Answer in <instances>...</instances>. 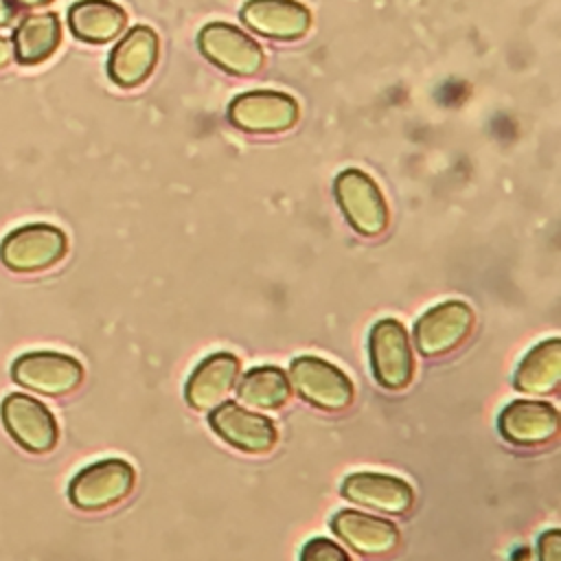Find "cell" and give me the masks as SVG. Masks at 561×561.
<instances>
[{
	"label": "cell",
	"instance_id": "cell-1",
	"mask_svg": "<svg viewBox=\"0 0 561 561\" xmlns=\"http://www.w3.org/2000/svg\"><path fill=\"white\" fill-rule=\"evenodd\" d=\"M136 484L134 467L123 458H103L83 467L68 484V500L85 513L107 511L121 504Z\"/></svg>",
	"mask_w": 561,
	"mask_h": 561
},
{
	"label": "cell",
	"instance_id": "cell-2",
	"mask_svg": "<svg viewBox=\"0 0 561 561\" xmlns=\"http://www.w3.org/2000/svg\"><path fill=\"white\" fill-rule=\"evenodd\" d=\"M287 379L300 399L322 412H344L355 397L348 375L322 357L302 355L294 359Z\"/></svg>",
	"mask_w": 561,
	"mask_h": 561
},
{
	"label": "cell",
	"instance_id": "cell-3",
	"mask_svg": "<svg viewBox=\"0 0 561 561\" xmlns=\"http://www.w3.org/2000/svg\"><path fill=\"white\" fill-rule=\"evenodd\" d=\"M68 252L61 228L50 224H24L13 228L0 243V261L18 274H33L57 265Z\"/></svg>",
	"mask_w": 561,
	"mask_h": 561
},
{
	"label": "cell",
	"instance_id": "cell-4",
	"mask_svg": "<svg viewBox=\"0 0 561 561\" xmlns=\"http://www.w3.org/2000/svg\"><path fill=\"white\" fill-rule=\"evenodd\" d=\"M368 357L377 383L405 390L414 377V353L405 327L394 318L377 320L368 333Z\"/></svg>",
	"mask_w": 561,
	"mask_h": 561
},
{
	"label": "cell",
	"instance_id": "cell-5",
	"mask_svg": "<svg viewBox=\"0 0 561 561\" xmlns=\"http://www.w3.org/2000/svg\"><path fill=\"white\" fill-rule=\"evenodd\" d=\"M337 204L355 232L362 237H379L388 228V204L375 180L359 171L346 169L333 184Z\"/></svg>",
	"mask_w": 561,
	"mask_h": 561
},
{
	"label": "cell",
	"instance_id": "cell-6",
	"mask_svg": "<svg viewBox=\"0 0 561 561\" xmlns=\"http://www.w3.org/2000/svg\"><path fill=\"white\" fill-rule=\"evenodd\" d=\"M11 377L26 390L46 397H66L81 386L83 366L72 355L59 351H28L15 357Z\"/></svg>",
	"mask_w": 561,
	"mask_h": 561
},
{
	"label": "cell",
	"instance_id": "cell-7",
	"mask_svg": "<svg viewBox=\"0 0 561 561\" xmlns=\"http://www.w3.org/2000/svg\"><path fill=\"white\" fill-rule=\"evenodd\" d=\"M0 416L4 430L22 449L31 454H48L55 449L59 427L48 405L39 399L11 392L0 403Z\"/></svg>",
	"mask_w": 561,
	"mask_h": 561
},
{
	"label": "cell",
	"instance_id": "cell-8",
	"mask_svg": "<svg viewBox=\"0 0 561 561\" xmlns=\"http://www.w3.org/2000/svg\"><path fill=\"white\" fill-rule=\"evenodd\" d=\"M476 324L473 309L462 300H447L427 309L414 324V344L423 357H443L467 342Z\"/></svg>",
	"mask_w": 561,
	"mask_h": 561
},
{
	"label": "cell",
	"instance_id": "cell-9",
	"mask_svg": "<svg viewBox=\"0 0 561 561\" xmlns=\"http://www.w3.org/2000/svg\"><path fill=\"white\" fill-rule=\"evenodd\" d=\"M298 103L278 90H250L232 99L228 118L248 134H280L296 125Z\"/></svg>",
	"mask_w": 561,
	"mask_h": 561
},
{
	"label": "cell",
	"instance_id": "cell-10",
	"mask_svg": "<svg viewBox=\"0 0 561 561\" xmlns=\"http://www.w3.org/2000/svg\"><path fill=\"white\" fill-rule=\"evenodd\" d=\"M202 55L217 68L237 75L252 77L263 68V48L256 39L245 35L241 28L226 22H210L199 31L197 37Z\"/></svg>",
	"mask_w": 561,
	"mask_h": 561
},
{
	"label": "cell",
	"instance_id": "cell-11",
	"mask_svg": "<svg viewBox=\"0 0 561 561\" xmlns=\"http://www.w3.org/2000/svg\"><path fill=\"white\" fill-rule=\"evenodd\" d=\"M208 423L224 443L243 454H267L278 440L276 425L267 416L256 414L241 403L224 401L210 412Z\"/></svg>",
	"mask_w": 561,
	"mask_h": 561
},
{
	"label": "cell",
	"instance_id": "cell-12",
	"mask_svg": "<svg viewBox=\"0 0 561 561\" xmlns=\"http://www.w3.org/2000/svg\"><path fill=\"white\" fill-rule=\"evenodd\" d=\"M497 430L515 447H543L559 434V412L546 401L517 399L500 412Z\"/></svg>",
	"mask_w": 561,
	"mask_h": 561
},
{
	"label": "cell",
	"instance_id": "cell-13",
	"mask_svg": "<svg viewBox=\"0 0 561 561\" xmlns=\"http://www.w3.org/2000/svg\"><path fill=\"white\" fill-rule=\"evenodd\" d=\"M158 55V33L151 26H134L112 48L107 75L121 88H136L153 72Z\"/></svg>",
	"mask_w": 561,
	"mask_h": 561
},
{
	"label": "cell",
	"instance_id": "cell-14",
	"mask_svg": "<svg viewBox=\"0 0 561 561\" xmlns=\"http://www.w3.org/2000/svg\"><path fill=\"white\" fill-rule=\"evenodd\" d=\"M342 495L353 504L386 515H403L414 506V489L397 476L357 471L344 478Z\"/></svg>",
	"mask_w": 561,
	"mask_h": 561
},
{
	"label": "cell",
	"instance_id": "cell-15",
	"mask_svg": "<svg viewBox=\"0 0 561 561\" xmlns=\"http://www.w3.org/2000/svg\"><path fill=\"white\" fill-rule=\"evenodd\" d=\"M239 373L241 364L232 353L219 351L208 355L193 368L186 381V403L197 412H213L234 390Z\"/></svg>",
	"mask_w": 561,
	"mask_h": 561
},
{
	"label": "cell",
	"instance_id": "cell-16",
	"mask_svg": "<svg viewBox=\"0 0 561 561\" xmlns=\"http://www.w3.org/2000/svg\"><path fill=\"white\" fill-rule=\"evenodd\" d=\"M331 528L355 552L373 559L392 554L401 541L399 528L392 522L355 508L337 511L331 519Z\"/></svg>",
	"mask_w": 561,
	"mask_h": 561
},
{
	"label": "cell",
	"instance_id": "cell-17",
	"mask_svg": "<svg viewBox=\"0 0 561 561\" xmlns=\"http://www.w3.org/2000/svg\"><path fill=\"white\" fill-rule=\"evenodd\" d=\"M243 24L270 39H300L311 26V13L298 0H248L241 7Z\"/></svg>",
	"mask_w": 561,
	"mask_h": 561
},
{
	"label": "cell",
	"instance_id": "cell-18",
	"mask_svg": "<svg viewBox=\"0 0 561 561\" xmlns=\"http://www.w3.org/2000/svg\"><path fill=\"white\" fill-rule=\"evenodd\" d=\"M561 383V340L550 337L535 344L519 362L513 386L515 390L533 397H548Z\"/></svg>",
	"mask_w": 561,
	"mask_h": 561
},
{
	"label": "cell",
	"instance_id": "cell-19",
	"mask_svg": "<svg viewBox=\"0 0 561 561\" xmlns=\"http://www.w3.org/2000/svg\"><path fill=\"white\" fill-rule=\"evenodd\" d=\"M61 44V22L57 13H28L11 35L13 59L22 66H37L46 61Z\"/></svg>",
	"mask_w": 561,
	"mask_h": 561
},
{
	"label": "cell",
	"instance_id": "cell-20",
	"mask_svg": "<svg viewBox=\"0 0 561 561\" xmlns=\"http://www.w3.org/2000/svg\"><path fill=\"white\" fill-rule=\"evenodd\" d=\"M127 13L112 0H79L68 9L72 35L88 44H105L123 33Z\"/></svg>",
	"mask_w": 561,
	"mask_h": 561
},
{
	"label": "cell",
	"instance_id": "cell-21",
	"mask_svg": "<svg viewBox=\"0 0 561 561\" xmlns=\"http://www.w3.org/2000/svg\"><path fill=\"white\" fill-rule=\"evenodd\" d=\"M234 388L237 403L256 410H278L289 401L291 394L289 379L278 366H254Z\"/></svg>",
	"mask_w": 561,
	"mask_h": 561
},
{
	"label": "cell",
	"instance_id": "cell-22",
	"mask_svg": "<svg viewBox=\"0 0 561 561\" xmlns=\"http://www.w3.org/2000/svg\"><path fill=\"white\" fill-rule=\"evenodd\" d=\"M300 561H351V557L340 543L327 537H313L302 546Z\"/></svg>",
	"mask_w": 561,
	"mask_h": 561
},
{
	"label": "cell",
	"instance_id": "cell-23",
	"mask_svg": "<svg viewBox=\"0 0 561 561\" xmlns=\"http://www.w3.org/2000/svg\"><path fill=\"white\" fill-rule=\"evenodd\" d=\"M539 561H561V533L557 528L546 530L539 537Z\"/></svg>",
	"mask_w": 561,
	"mask_h": 561
},
{
	"label": "cell",
	"instance_id": "cell-24",
	"mask_svg": "<svg viewBox=\"0 0 561 561\" xmlns=\"http://www.w3.org/2000/svg\"><path fill=\"white\" fill-rule=\"evenodd\" d=\"M15 20L13 0H0V26H9Z\"/></svg>",
	"mask_w": 561,
	"mask_h": 561
},
{
	"label": "cell",
	"instance_id": "cell-25",
	"mask_svg": "<svg viewBox=\"0 0 561 561\" xmlns=\"http://www.w3.org/2000/svg\"><path fill=\"white\" fill-rule=\"evenodd\" d=\"M13 61V46H11V39L0 35V68L9 66Z\"/></svg>",
	"mask_w": 561,
	"mask_h": 561
},
{
	"label": "cell",
	"instance_id": "cell-26",
	"mask_svg": "<svg viewBox=\"0 0 561 561\" xmlns=\"http://www.w3.org/2000/svg\"><path fill=\"white\" fill-rule=\"evenodd\" d=\"M50 2L53 0H13V4H18L22 9H39V7H46Z\"/></svg>",
	"mask_w": 561,
	"mask_h": 561
}]
</instances>
